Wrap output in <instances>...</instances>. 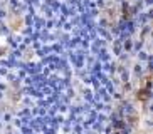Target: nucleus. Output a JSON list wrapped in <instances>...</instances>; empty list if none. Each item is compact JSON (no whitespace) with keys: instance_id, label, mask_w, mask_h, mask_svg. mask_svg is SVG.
I'll list each match as a JSON object with an SVG mask.
<instances>
[{"instance_id":"nucleus-1","label":"nucleus","mask_w":153,"mask_h":134,"mask_svg":"<svg viewBox=\"0 0 153 134\" xmlns=\"http://www.w3.org/2000/svg\"><path fill=\"white\" fill-rule=\"evenodd\" d=\"M150 87H146V89H143V91H140L138 92V99H141V101H146L148 99V96H150Z\"/></svg>"}]
</instances>
